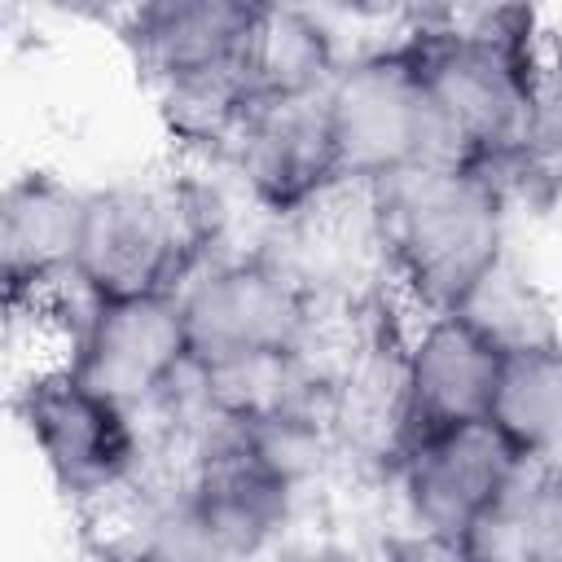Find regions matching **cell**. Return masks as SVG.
Instances as JSON below:
<instances>
[{
  "mask_svg": "<svg viewBox=\"0 0 562 562\" xmlns=\"http://www.w3.org/2000/svg\"><path fill=\"white\" fill-rule=\"evenodd\" d=\"M408 40L430 114L426 167L501 171L544 66L536 18L522 9L430 13L408 26Z\"/></svg>",
  "mask_w": 562,
  "mask_h": 562,
  "instance_id": "cell-1",
  "label": "cell"
},
{
  "mask_svg": "<svg viewBox=\"0 0 562 562\" xmlns=\"http://www.w3.org/2000/svg\"><path fill=\"white\" fill-rule=\"evenodd\" d=\"M378 189L391 290L417 312H457L509 255V193L496 171L413 167Z\"/></svg>",
  "mask_w": 562,
  "mask_h": 562,
  "instance_id": "cell-2",
  "label": "cell"
},
{
  "mask_svg": "<svg viewBox=\"0 0 562 562\" xmlns=\"http://www.w3.org/2000/svg\"><path fill=\"white\" fill-rule=\"evenodd\" d=\"M220 233L224 202L193 171L123 176L88 189L75 281L88 299L180 294Z\"/></svg>",
  "mask_w": 562,
  "mask_h": 562,
  "instance_id": "cell-3",
  "label": "cell"
},
{
  "mask_svg": "<svg viewBox=\"0 0 562 562\" xmlns=\"http://www.w3.org/2000/svg\"><path fill=\"white\" fill-rule=\"evenodd\" d=\"M180 307L202 373L299 360L325 316L321 299L268 246L202 263L184 281Z\"/></svg>",
  "mask_w": 562,
  "mask_h": 562,
  "instance_id": "cell-4",
  "label": "cell"
},
{
  "mask_svg": "<svg viewBox=\"0 0 562 562\" xmlns=\"http://www.w3.org/2000/svg\"><path fill=\"white\" fill-rule=\"evenodd\" d=\"M18 422L61 496L101 509L140 487L145 426L119 400L83 386L70 369L26 373L13 395Z\"/></svg>",
  "mask_w": 562,
  "mask_h": 562,
  "instance_id": "cell-5",
  "label": "cell"
},
{
  "mask_svg": "<svg viewBox=\"0 0 562 562\" xmlns=\"http://www.w3.org/2000/svg\"><path fill=\"white\" fill-rule=\"evenodd\" d=\"M325 101L342 180L386 184L400 171L426 167L430 114L408 31L404 40L347 53L325 88Z\"/></svg>",
  "mask_w": 562,
  "mask_h": 562,
  "instance_id": "cell-6",
  "label": "cell"
},
{
  "mask_svg": "<svg viewBox=\"0 0 562 562\" xmlns=\"http://www.w3.org/2000/svg\"><path fill=\"white\" fill-rule=\"evenodd\" d=\"M522 474L527 465L492 422L417 435L395 461L400 496L417 536L461 558L509 505Z\"/></svg>",
  "mask_w": 562,
  "mask_h": 562,
  "instance_id": "cell-7",
  "label": "cell"
},
{
  "mask_svg": "<svg viewBox=\"0 0 562 562\" xmlns=\"http://www.w3.org/2000/svg\"><path fill=\"white\" fill-rule=\"evenodd\" d=\"M224 167L272 220H290L321 193L342 184L325 88L250 97Z\"/></svg>",
  "mask_w": 562,
  "mask_h": 562,
  "instance_id": "cell-8",
  "label": "cell"
},
{
  "mask_svg": "<svg viewBox=\"0 0 562 562\" xmlns=\"http://www.w3.org/2000/svg\"><path fill=\"white\" fill-rule=\"evenodd\" d=\"M193 369L180 294L92 299L70 351V373L132 408L136 417L162 404Z\"/></svg>",
  "mask_w": 562,
  "mask_h": 562,
  "instance_id": "cell-9",
  "label": "cell"
},
{
  "mask_svg": "<svg viewBox=\"0 0 562 562\" xmlns=\"http://www.w3.org/2000/svg\"><path fill=\"white\" fill-rule=\"evenodd\" d=\"M259 18L263 4L241 0H154L127 13L123 44L145 83L162 92L246 75Z\"/></svg>",
  "mask_w": 562,
  "mask_h": 562,
  "instance_id": "cell-10",
  "label": "cell"
},
{
  "mask_svg": "<svg viewBox=\"0 0 562 562\" xmlns=\"http://www.w3.org/2000/svg\"><path fill=\"white\" fill-rule=\"evenodd\" d=\"M88 189H70L53 171H22L0 198V281L4 307H35L75 281Z\"/></svg>",
  "mask_w": 562,
  "mask_h": 562,
  "instance_id": "cell-11",
  "label": "cell"
},
{
  "mask_svg": "<svg viewBox=\"0 0 562 562\" xmlns=\"http://www.w3.org/2000/svg\"><path fill=\"white\" fill-rule=\"evenodd\" d=\"M501 351L457 312L417 316L404 334V417L408 443L430 430L487 422Z\"/></svg>",
  "mask_w": 562,
  "mask_h": 562,
  "instance_id": "cell-12",
  "label": "cell"
},
{
  "mask_svg": "<svg viewBox=\"0 0 562 562\" xmlns=\"http://www.w3.org/2000/svg\"><path fill=\"white\" fill-rule=\"evenodd\" d=\"M487 422L527 470L562 457V342L501 356Z\"/></svg>",
  "mask_w": 562,
  "mask_h": 562,
  "instance_id": "cell-13",
  "label": "cell"
},
{
  "mask_svg": "<svg viewBox=\"0 0 562 562\" xmlns=\"http://www.w3.org/2000/svg\"><path fill=\"white\" fill-rule=\"evenodd\" d=\"M457 316L501 356L562 342V299L514 250L461 299Z\"/></svg>",
  "mask_w": 562,
  "mask_h": 562,
  "instance_id": "cell-14",
  "label": "cell"
},
{
  "mask_svg": "<svg viewBox=\"0 0 562 562\" xmlns=\"http://www.w3.org/2000/svg\"><path fill=\"white\" fill-rule=\"evenodd\" d=\"M465 562H562V457L531 465Z\"/></svg>",
  "mask_w": 562,
  "mask_h": 562,
  "instance_id": "cell-15",
  "label": "cell"
},
{
  "mask_svg": "<svg viewBox=\"0 0 562 562\" xmlns=\"http://www.w3.org/2000/svg\"><path fill=\"white\" fill-rule=\"evenodd\" d=\"M496 176L509 198L518 193L540 206L562 198V79L549 70V61L540 66L527 119H522L518 140Z\"/></svg>",
  "mask_w": 562,
  "mask_h": 562,
  "instance_id": "cell-16",
  "label": "cell"
}]
</instances>
